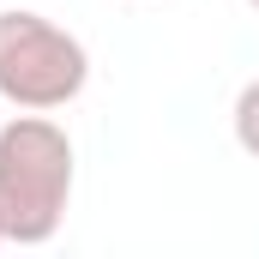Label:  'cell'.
Segmentation results:
<instances>
[{"label":"cell","mask_w":259,"mask_h":259,"mask_svg":"<svg viewBox=\"0 0 259 259\" xmlns=\"http://www.w3.org/2000/svg\"><path fill=\"white\" fill-rule=\"evenodd\" d=\"M91 84L84 42L42 12H0V97L12 109L55 115Z\"/></svg>","instance_id":"cell-2"},{"label":"cell","mask_w":259,"mask_h":259,"mask_svg":"<svg viewBox=\"0 0 259 259\" xmlns=\"http://www.w3.org/2000/svg\"><path fill=\"white\" fill-rule=\"evenodd\" d=\"M0 241H6V229H0Z\"/></svg>","instance_id":"cell-5"},{"label":"cell","mask_w":259,"mask_h":259,"mask_svg":"<svg viewBox=\"0 0 259 259\" xmlns=\"http://www.w3.org/2000/svg\"><path fill=\"white\" fill-rule=\"evenodd\" d=\"M229 121H235V145L259 163V78H247V84H241V97H235Z\"/></svg>","instance_id":"cell-3"},{"label":"cell","mask_w":259,"mask_h":259,"mask_svg":"<svg viewBox=\"0 0 259 259\" xmlns=\"http://www.w3.org/2000/svg\"><path fill=\"white\" fill-rule=\"evenodd\" d=\"M72 199V139L42 109H18L0 127V229L18 247L55 241Z\"/></svg>","instance_id":"cell-1"},{"label":"cell","mask_w":259,"mask_h":259,"mask_svg":"<svg viewBox=\"0 0 259 259\" xmlns=\"http://www.w3.org/2000/svg\"><path fill=\"white\" fill-rule=\"evenodd\" d=\"M247 6H253V12H259V0H247Z\"/></svg>","instance_id":"cell-4"}]
</instances>
